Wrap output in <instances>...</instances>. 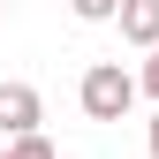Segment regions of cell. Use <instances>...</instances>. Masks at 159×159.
<instances>
[{"instance_id": "6", "label": "cell", "mask_w": 159, "mask_h": 159, "mask_svg": "<svg viewBox=\"0 0 159 159\" xmlns=\"http://www.w3.org/2000/svg\"><path fill=\"white\" fill-rule=\"evenodd\" d=\"M144 91L159 98V46H152V61H144Z\"/></svg>"}, {"instance_id": "2", "label": "cell", "mask_w": 159, "mask_h": 159, "mask_svg": "<svg viewBox=\"0 0 159 159\" xmlns=\"http://www.w3.org/2000/svg\"><path fill=\"white\" fill-rule=\"evenodd\" d=\"M46 121V98H38L30 84H0V136H23Z\"/></svg>"}, {"instance_id": "1", "label": "cell", "mask_w": 159, "mask_h": 159, "mask_svg": "<svg viewBox=\"0 0 159 159\" xmlns=\"http://www.w3.org/2000/svg\"><path fill=\"white\" fill-rule=\"evenodd\" d=\"M76 98H84L91 121H121V114L136 106V76H129L121 61H91V68H84V84H76Z\"/></svg>"}, {"instance_id": "5", "label": "cell", "mask_w": 159, "mask_h": 159, "mask_svg": "<svg viewBox=\"0 0 159 159\" xmlns=\"http://www.w3.org/2000/svg\"><path fill=\"white\" fill-rule=\"evenodd\" d=\"M76 15H84V23H114V8H121V0H68Z\"/></svg>"}, {"instance_id": "4", "label": "cell", "mask_w": 159, "mask_h": 159, "mask_svg": "<svg viewBox=\"0 0 159 159\" xmlns=\"http://www.w3.org/2000/svg\"><path fill=\"white\" fill-rule=\"evenodd\" d=\"M0 159H53V144H46L38 129H23V136H8V152H0Z\"/></svg>"}, {"instance_id": "8", "label": "cell", "mask_w": 159, "mask_h": 159, "mask_svg": "<svg viewBox=\"0 0 159 159\" xmlns=\"http://www.w3.org/2000/svg\"><path fill=\"white\" fill-rule=\"evenodd\" d=\"M0 8H8V0H0Z\"/></svg>"}, {"instance_id": "7", "label": "cell", "mask_w": 159, "mask_h": 159, "mask_svg": "<svg viewBox=\"0 0 159 159\" xmlns=\"http://www.w3.org/2000/svg\"><path fill=\"white\" fill-rule=\"evenodd\" d=\"M152 159H159V114H152Z\"/></svg>"}, {"instance_id": "3", "label": "cell", "mask_w": 159, "mask_h": 159, "mask_svg": "<svg viewBox=\"0 0 159 159\" xmlns=\"http://www.w3.org/2000/svg\"><path fill=\"white\" fill-rule=\"evenodd\" d=\"M121 38L129 46H159V0H121Z\"/></svg>"}]
</instances>
